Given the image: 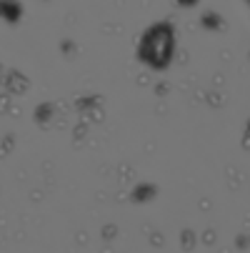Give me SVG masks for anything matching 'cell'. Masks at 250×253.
<instances>
[{
  "label": "cell",
  "instance_id": "7a4b0ae2",
  "mask_svg": "<svg viewBox=\"0 0 250 253\" xmlns=\"http://www.w3.org/2000/svg\"><path fill=\"white\" fill-rule=\"evenodd\" d=\"M155 196V188H153V183H143V186H138L135 191H133V201H148V198H153Z\"/></svg>",
  "mask_w": 250,
  "mask_h": 253
},
{
  "label": "cell",
  "instance_id": "3957f363",
  "mask_svg": "<svg viewBox=\"0 0 250 253\" xmlns=\"http://www.w3.org/2000/svg\"><path fill=\"white\" fill-rule=\"evenodd\" d=\"M175 3L180 5V8H193V5L198 3V0H175Z\"/></svg>",
  "mask_w": 250,
  "mask_h": 253
},
{
  "label": "cell",
  "instance_id": "277c9868",
  "mask_svg": "<svg viewBox=\"0 0 250 253\" xmlns=\"http://www.w3.org/2000/svg\"><path fill=\"white\" fill-rule=\"evenodd\" d=\"M248 3H250V0H248Z\"/></svg>",
  "mask_w": 250,
  "mask_h": 253
},
{
  "label": "cell",
  "instance_id": "6da1fadb",
  "mask_svg": "<svg viewBox=\"0 0 250 253\" xmlns=\"http://www.w3.org/2000/svg\"><path fill=\"white\" fill-rule=\"evenodd\" d=\"M175 55V25L170 20H158L140 35L135 58L150 70H168Z\"/></svg>",
  "mask_w": 250,
  "mask_h": 253
}]
</instances>
